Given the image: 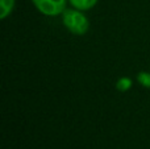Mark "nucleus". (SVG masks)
Masks as SVG:
<instances>
[{
  "label": "nucleus",
  "mask_w": 150,
  "mask_h": 149,
  "mask_svg": "<svg viewBox=\"0 0 150 149\" xmlns=\"http://www.w3.org/2000/svg\"><path fill=\"white\" fill-rule=\"evenodd\" d=\"M63 23L70 32L75 34H84L88 29V20L79 11H66L63 13Z\"/></svg>",
  "instance_id": "nucleus-1"
},
{
  "label": "nucleus",
  "mask_w": 150,
  "mask_h": 149,
  "mask_svg": "<svg viewBox=\"0 0 150 149\" xmlns=\"http://www.w3.org/2000/svg\"><path fill=\"white\" fill-rule=\"evenodd\" d=\"M40 12L47 16H57L63 12L66 0H33Z\"/></svg>",
  "instance_id": "nucleus-2"
},
{
  "label": "nucleus",
  "mask_w": 150,
  "mask_h": 149,
  "mask_svg": "<svg viewBox=\"0 0 150 149\" xmlns=\"http://www.w3.org/2000/svg\"><path fill=\"white\" fill-rule=\"evenodd\" d=\"M13 4H15V0H0V17L1 18H5L8 15L11 13L13 8Z\"/></svg>",
  "instance_id": "nucleus-3"
},
{
  "label": "nucleus",
  "mask_w": 150,
  "mask_h": 149,
  "mask_svg": "<svg viewBox=\"0 0 150 149\" xmlns=\"http://www.w3.org/2000/svg\"><path fill=\"white\" fill-rule=\"evenodd\" d=\"M98 0H70V3L76 9H90L96 4Z\"/></svg>",
  "instance_id": "nucleus-4"
},
{
  "label": "nucleus",
  "mask_w": 150,
  "mask_h": 149,
  "mask_svg": "<svg viewBox=\"0 0 150 149\" xmlns=\"http://www.w3.org/2000/svg\"><path fill=\"white\" fill-rule=\"evenodd\" d=\"M116 87L120 91H127V90H129L132 87V81L129 78H121V79H119Z\"/></svg>",
  "instance_id": "nucleus-5"
},
{
  "label": "nucleus",
  "mask_w": 150,
  "mask_h": 149,
  "mask_svg": "<svg viewBox=\"0 0 150 149\" xmlns=\"http://www.w3.org/2000/svg\"><path fill=\"white\" fill-rule=\"evenodd\" d=\"M138 81L145 87H150V73H140L138 74Z\"/></svg>",
  "instance_id": "nucleus-6"
}]
</instances>
